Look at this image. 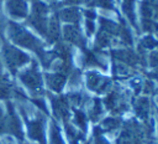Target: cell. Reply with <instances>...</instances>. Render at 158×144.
I'll list each match as a JSON object with an SVG mask.
<instances>
[{"label": "cell", "mask_w": 158, "mask_h": 144, "mask_svg": "<svg viewBox=\"0 0 158 144\" xmlns=\"http://www.w3.org/2000/svg\"><path fill=\"white\" fill-rule=\"evenodd\" d=\"M5 30H6L9 38L15 45L32 50L36 53H38L40 56H42V46H41L40 41L31 32H28L25 27H22L21 25H19L14 21H6Z\"/></svg>", "instance_id": "obj_1"}, {"label": "cell", "mask_w": 158, "mask_h": 144, "mask_svg": "<svg viewBox=\"0 0 158 144\" xmlns=\"http://www.w3.org/2000/svg\"><path fill=\"white\" fill-rule=\"evenodd\" d=\"M1 45H2L1 52H2L4 62L7 67V70L10 71V73L12 76H15L17 73V70L20 67L25 66L30 61V57L23 51H21L19 47H15L14 45H10L6 40H2Z\"/></svg>", "instance_id": "obj_2"}, {"label": "cell", "mask_w": 158, "mask_h": 144, "mask_svg": "<svg viewBox=\"0 0 158 144\" xmlns=\"http://www.w3.org/2000/svg\"><path fill=\"white\" fill-rule=\"evenodd\" d=\"M19 78L31 91H37L42 86V78H41V74L38 72L37 66L35 65V62L32 63L31 67H28V68L23 70L22 72H20Z\"/></svg>", "instance_id": "obj_3"}, {"label": "cell", "mask_w": 158, "mask_h": 144, "mask_svg": "<svg viewBox=\"0 0 158 144\" xmlns=\"http://www.w3.org/2000/svg\"><path fill=\"white\" fill-rule=\"evenodd\" d=\"M5 10H6L7 15L15 20L23 19L27 16L26 0H6Z\"/></svg>", "instance_id": "obj_4"}, {"label": "cell", "mask_w": 158, "mask_h": 144, "mask_svg": "<svg viewBox=\"0 0 158 144\" xmlns=\"http://www.w3.org/2000/svg\"><path fill=\"white\" fill-rule=\"evenodd\" d=\"M64 78L59 74H48L47 76V82L48 84L52 87V88H56V89H59L62 83H63Z\"/></svg>", "instance_id": "obj_5"}, {"label": "cell", "mask_w": 158, "mask_h": 144, "mask_svg": "<svg viewBox=\"0 0 158 144\" xmlns=\"http://www.w3.org/2000/svg\"><path fill=\"white\" fill-rule=\"evenodd\" d=\"M5 27H6V20L4 19L2 15H0V43L2 42V37H4V32H5Z\"/></svg>", "instance_id": "obj_6"}, {"label": "cell", "mask_w": 158, "mask_h": 144, "mask_svg": "<svg viewBox=\"0 0 158 144\" xmlns=\"http://www.w3.org/2000/svg\"><path fill=\"white\" fill-rule=\"evenodd\" d=\"M4 76H5V73H4V67H2V62H1V58H0V79H1Z\"/></svg>", "instance_id": "obj_7"}, {"label": "cell", "mask_w": 158, "mask_h": 144, "mask_svg": "<svg viewBox=\"0 0 158 144\" xmlns=\"http://www.w3.org/2000/svg\"><path fill=\"white\" fill-rule=\"evenodd\" d=\"M2 117H4V110H2V108H1V106H0V120L2 119Z\"/></svg>", "instance_id": "obj_8"}, {"label": "cell", "mask_w": 158, "mask_h": 144, "mask_svg": "<svg viewBox=\"0 0 158 144\" xmlns=\"http://www.w3.org/2000/svg\"><path fill=\"white\" fill-rule=\"evenodd\" d=\"M5 0H0V7H1V5H2V2H4Z\"/></svg>", "instance_id": "obj_9"}]
</instances>
